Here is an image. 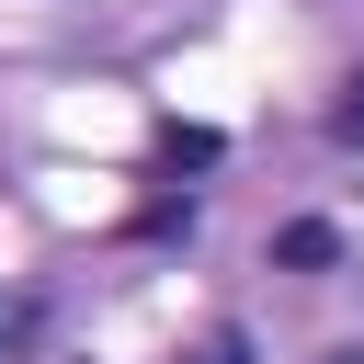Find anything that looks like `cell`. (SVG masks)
I'll return each mask as SVG.
<instances>
[{
  "mask_svg": "<svg viewBox=\"0 0 364 364\" xmlns=\"http://www.w3.org/2000/svg\"><path fill=\"white\" fill-rule=\"evenodd\" d=\"M330 250H341V239H330V228H318V216H296V228H284V239H273V262H296V273H318V262H330Z\"/></svg>",
  "mask_w": 364,
  "mask_h": 364,
  "instance_id": "6da1fadb",
  "label": "cell"
},
{
  "mask_svg": "<svg viewBox=\"0 0 364 364\" xmlns=\"http://www.w3.org/2000/svg\"><path fill=\"white\" fill-rule=\"evenodd\" d=\"M159 159H171V171H205V159H216V125H159Z\"/></svg>",
  "mask_w": 364,
  "mask_h": 364,
  "instance_id": "7a4b0ae2",
  "label": "cell"
},
{
  "mask_svg": "<svg viewBox=\"0 0 364 364\" xmlns=\"http://www.w3.org/2000/svg\"><path fill=\"white\" fill-rule=\"evenodd\" d=\"M330 136H341V148H364V80H353V91L330 102Z\"/></svg>",
  "mask_w": 364,
  "mask_h": 364,
  "instance_id": "3957f363",
  "label": "cell"
},
{
  "mask_svg": "<svg viewBox=\"0 0 364 364\" xmlns=\"http://www.w3.org/2000/svg\"><path fill=\"white\" fill-rule=\"evenodd\" d=\"M182 364H250V341H239V330H216V341H205V353H182Z\"/></svg>",
  "mask_w": 364,
  "mask_h": 364,
  "instance_id": "277c9868",
  "label": "cell"
},
{
  "mask_svg": "<svg viewBox=\"0 0 364 364\" xmlns=\"http://www.w3.org/2000/svg\"><path fill=\"white\" fill-rule=\"evenodd\" d=\"M330 364H364V353H330Z\"/></svg>",
  "mask_w": 364,
  "mask_h": 364,
  "instance_id": "5b68a950",
  "label": "cell"
}]
</instances>
